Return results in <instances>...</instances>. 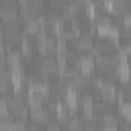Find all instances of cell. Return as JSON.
Returning <instances> with one entry per match:
<instances>
[{
	"instance_id": "cell-1",
	"label": "cell",
	"mask_w": 131,
	"mask_h": 131,
	"mask_svg": "<svg viewBox=\"0 0 131 131\" xmlns=\"http://www.w3.org/2000/svg\"><path fill=\"white\" fill-rule=\"evenodd\" d=\"M78 70H80L82 74H88V72L92 70V59H90V57H84V59H80V66H78Z\"/></svg>"
}]
</instances>
